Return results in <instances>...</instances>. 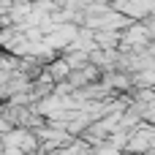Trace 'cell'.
Here are the masks:
<instances>
[{"mask_svg": "<svg viewBox=\"0 0 155 155\" xmlns=\"http://www.w3.org/2000/svg\"><path fill=\"white\" fill-rule=\"evenodd\" d=\"M65 74H68V65H65V63H60V65L52 68V79H63Z\"/></svg>", "mask_w": 155, "mask_h": 155, "instance_id": "obj_1", "label": "cell"}, {"mask_svg": "<svg viewBox=\"0 0 155 155\" xmlns=\"http://www.w3.org/2000/svg\"><path fill=\"white\" fill-rule=\"evenodd\" d=\"M147 155H155V150H147Z\"/></svg>", "mask_w": 155, "mask_h": 155, "instance_id": "obj_2", "label": "cell"}]
</instances>
